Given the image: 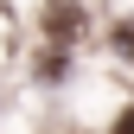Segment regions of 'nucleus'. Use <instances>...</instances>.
<instances>
[{
  "label": "nucleus",
  "instance_id": "f03ea898",
  "mask_svg": "<svg viewBox=\"0 0 134 134\" xmlns=\"http://www.w3.org/2000/svg\"><path fill=\"white\" fill-rule=\"evenodd\" d=\"M115 134H134V109H128V115H121V121H115Z\"/></svg>",
  "mask_w": 134,
  "mask_h": 134
},
{
  "label": "nucleus",
  "instance_id": "f257e3e1",
  "mask_svg": "<svg viewBox=\"0 0 134 134\" xmlns=\"http://www.w3.org/2000/svg\"><path fill=\"white\" fill-rule=\"evenodd\" d=\"M115 51H121V58H134V26H115Z\"/></svg>",
  "mask_w": 134,
  "mask_h": 134
}]
</instances>
